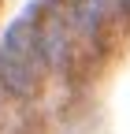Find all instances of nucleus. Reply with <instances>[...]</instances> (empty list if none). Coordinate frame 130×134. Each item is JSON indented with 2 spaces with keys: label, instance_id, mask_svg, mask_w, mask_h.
Masks as SVG:
<instances>
[{
  "label": "nucleus",
  "instance_id": "nucleus-2",
  "mask_svg": "<svg viewBox=\"0 0 130 134\" xmlns=\"http://www.w3.org/2000/svg\"><path fill=\"white\" fill-rule=\"evenodd\" d=\"M104 4L108 0H74V19L82 26V34H93L104 19Z\"/></svg>",
  "mask_w": 130,
  "mask_h": 134
},
{
  "label": "nucleus",
  "instance_id": "nucleus-1",
  "mask_svg": "<svg viewBox=\"0 0 130 134\" xmlns=\"http://www.w3.org/2000/svg\"><path fill=\"white\" fill-rule=\"evenodd\" d=\"M41 63H45V56H41V41H37L34 8H30L26 15H19L8 26L4 41H0V82L11 93L30 97L41 82Z\"/></svg>",
  "mask_w": 130,
  "mask_h": 134
},
{
  "label": "nucleus",
  "instance_id": "nucleus-3",
  "mask_svg": "<svg viewBox=\"0 0 130 134\" xmlns=\"http://www.w3.org/2000/svg\"><path fill=\"white\" fill-rule=\"evenodd\" d=\"M115 4H119V11H126V15H130V0H115Z\"/></svg>",
  "mask_w": 130,
  "mask_h": 134
}]
</instances>
